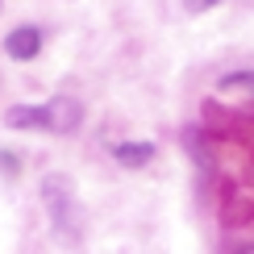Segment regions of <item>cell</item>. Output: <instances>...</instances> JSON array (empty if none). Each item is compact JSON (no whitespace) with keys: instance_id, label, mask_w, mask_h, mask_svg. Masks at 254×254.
I'll return each instance as SVG.
<instances>
[{"instance_id":"obj_2","label":"cell","mask_w":254,"mask_h":254,"mask_svg":"<svg viewBox=\"0 0 254 254\" xmlns=\"http://www.w3.org/2000/svg\"><path fill=\"white\" fill-rule=\"evenodd\" d=\"M46 109H50V129H55V133H75L79 125H83V104L71 100V96L50 100Z\"/></svg>"},{"instance_id":"obj_7","label":"cell","mask_w":254,"mask_h":254,"mask_svg":"<svg viewBox=\"0 0 254 254\" xmlns=\"http://www.w3.org/2000/svg\"><path fill=\"white\" fill-rule=\"evenodd\" d=\"M221 0H184V8L188 13H208V8H217Z\"/></svg>"},{"instance_id":"obj_8","label":"cell","mask_w":254,"mask_h":254,"mask_svg":"<svg viewBox=\"0 0 254 254\" xmlns=\"http://www.w3.org/2000/svg\"><path fill=\"white\" fill-rule=\"evenodd\" d=\"M0 167H4V171H8V175H13V171H17V158H13V150H0Z\"/></svg>"},{"instance_id":"obj_4","label":"cell","mask_w":254,"mask_h":254,"mask_svg":"<svg viewBox=\"0 0 254 254\" xmlns=\"http://www.w3.org/2000/svg\"><path fill=\"white\" fill-rule=\"evenodd\" d=\"M4 125L8 129H50V109L46 104H13V109L4 113Z\"/></svg>"},{"instance_id":"obj_1","label":"cell","mask_w":254,"mask_h":254,"mask_svg":"<svg viewBox=\"0 0 254 254\" xmlns=\"http://www.w3.org/2000/svg\"><path fill=\"white\" fill-rule=\"evenodd\" d=\"M42 200L50 204L59 225H67V217H75V196H71V179L67 175H46L42 179Z\"/></svg>"},{"instance_id":"obj_3","label":"cell","mask_w":254,"mask_h":254,"mask_svg":"<svg viewBox=\"0 0 254 254\" xmlns=\"http://www.w3.org/2000/svg\"><path fill=\"white\" fill-rule=\"evenodd\" d=\"M38 50H42V34H38L34 25H21V29H13V34L4 38V55L17 59V63L38 59Z\"/></svg>"},{"instance_id":"obj_5","label":"cell","mask_w":254,"mask_h":254,"mask_svg":"<svg viewBox=\"0 0 254 254\" xmlns=\"http://www.w3.org/2000/svg\"><path fill=\"white\" fill-rule=\"evenodd\" d=\"M113 154H117L121 167H146V163L154 158V146H150V142H121Z\"/></svg>"},{"instance_id":"obj_6","label":"cell","mask_w":254,"mask_h":254,"mask_svg":"<svg viewBox=\"0 0 254 254\" xmlns=\"http://www.w3.org/2000/svg\"><path fill=\"white\" fill-rule=\"evenodd\" d=\"M217 88L221 92H254V71H229Z\"/></svg>"}]
</instances>
